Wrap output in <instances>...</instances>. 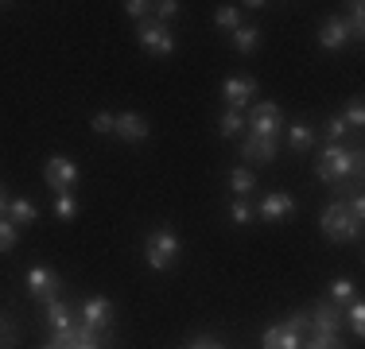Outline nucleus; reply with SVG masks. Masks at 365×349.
<instances>
[{
	"label": "nucleus",
	"instance_id": "1",
	"mask_svg": "<svg viewBox=\"0 0 365 349\" xmlns=\"http://www.w3.org/2000/svg\"><path fill=\"white\" fill-rule=\"evenodd\" d=\"M315 174L323 182H330V187H342L346 179H358L361 174V152L358 147H342V144H327L319 152Z\"/></svg>",
	"mask_w": 365,
	"mask_h": 349
},
{
	"label": "nucleus",
	"instance_id": "2",
	"mask_svg": "<svg viewBox=\"0 0 365 349\" xmlns=\"http://www.w3.org/2000/svg\"><path fill=\"white\" fill-rule=\"evenodd\" d=\"M179 233L175 229H155V233H148V241H144V260H148V268L152 272H171L175 268V260H179Z\"/></svg>",
	"mask_w": 365,
	"mask_h": 349
},
{
	"label": "nucleus",
	"instance_id": "3",
	"mask_svg": "<svg viewBox=\"0 0 365 349\" xmlns=\"http://www.w3.org/2000/svg\"><path fill=\"white\" fill-rule=\"evenodd\" d=\"M319 225H323V237L334 241V244H350V241L361 237V222L342 202H330L323 209V222H319Z\"/></svg>",
	"mask_w": 365,
	"mask_h": 349
},
{
	"label": "nucleus",
	"instance_id": "4",
	"mask_svg": "<svg viewBox=\"0 0 365 349\" xmlns=\"http://www.w3.org/2000/svg\"><path fill=\"white\" fill-rule=\"evenodd\" d=\"M245 128L260 140H276V132L284 128V109L276 101H257L245 117Z\"/></svg>",
	"mask_w": 365,
	"mask_h": 349
},
{
	"label": "nucleus",
	"instance_id": "5",
	"mask_svg": "<svg viewBox=\"0 0 365 349\" xmlns=\"http://www.w3.org/2000/svg\"><path fill=\"white\" fill-rule=\"evenodd\" d=\"M136 39H140V47L155 58H163V55L175 51V31H171L168 24H155V20H144L140 28H136Z\"/></svg>",
	"mask_w": 365,
	"mask_h": 349
},
{
	"label": "nucleus",
	"instance_id": "6",
	"mask_svg": "<svg viewBox=\"0 0 365 349\" xmlns=\"http://www.w3.org/2000/svg\"><path fill=\"white\" fill-rule=\"evenodd\" d=\"M43 182H47L55 194H71V187L78 182V163L66 160V155H51L43 163Z\"/></svg>",
	"mask_w": 365,
	"mask_h": 349
},
{
	"label": "nucleus",
	"instance_id": "7",
	"mask_svg": "<svg viewBox=\"0 0 365 349\" xmlns=\"http://www.w3.org/2000/svg\"><path fill=\"white\" fill-rule=\"evenodd\" d=\"M24 283H28V295H31V299L51 303V299H58V287H63V279H58L55 268H28Z\"/></svg>",
	"mask_w": 365,
	"mask_h": 349
},
{
	"label": "nucleus",
	"instance_id": "8",
	"mask_svg": "<svg viewBox=\"0 0 365 349\" xmlns=\"http://www.w3.org/2000/svg\"><path fill=\"white\" fill-rule=\"evenodd\" d=\"M307 326L311 334H342V307H334V303H315V307L307 311Z\"/></svg>",
	"mask_w": 365,
	"mask_h": 349
},
{
	"label": "nucleus",
	"instance_id": "9",
	"mask_svg": "<svg viewBox=\"0 0 365 349\" xmlns=\"http://www.w3.org/2000/svg\"><path fill=\"white\" fill-rule=\"evenodd\" d=\"M257 214H260L264 225H280L295 214V198L288 194V190H272V194H264V202H260Z\"/></svg>",
	"mask_w": 365,
	"mask_h": 349
},
{
	"label": "nucleus",
	"instance_id": "10",
	"mask_svg": "<svg viewBox=\"0 0 365 349\" xmlns=\"http://www.w3.org/2000/svg\"><path fill=\"white\" fill-rule=\"evenodd\" d=\"M113 318H117V311H113V303L106 299V295H90V299L82 303V322L90 330H113Z\"/></svg>",
	"mask_w": 365,
	"mask_h": 349
},
{
	"label": "nucleus",
	"instance_id": "11",
	"mask_svg": "<svg viewBox=\"0 0 365 349\" xmlns=\"http://www.w3.org/2000/svg\"><path fill=\"white\" fill-rule=\"evenodd\" d=\"M350 39H354L350 24H346L342 16H330V20H323V28H319V47L323 51H342Z\"/></svg>",
	"mask_w": 365,
	"mask_h": 349
},
{
	"label": "nucleus",
	"instance_id": "12",
	"mask_svg": "<svg viewBox=\"0 0 365 349\" xmlns=\"http://www.w3.org/2000/svg\"><path fill=\"white\" fill-rule=\"evenodd\" d=\"M253 98H257V82H253V78H230V82L222 85V101L230 105V109H237V113L245 109Z\"/></svg>",
	"mask_w": 365,
	"mask_h": 349
},
{
	"label": "nucleus",
	"instance_id": "13",
	"mask_svg": "<svg viewBox=\"0 0 365 349\" xmlns=\"http://www.w3.org/2000/svg\"><path fill=\"white\" fill-rule=\"evenodd\" d=\"M148 120L140 117V113H117V125H113V136L128 140V144H144L148 140Z\"/></svg>",
	"mask_w": 365,
	"mask_h": 349
},
{
	"label": "nucleus",
	"instance_id": "14",
	"mask_svg": "<svg viewBox=\"0 0 365 349\" xmlns=\"http://www.w3.org/2000/svg\"><path fill=\"white\" fill-rule=\"evenodd\" d=\"M260 345L264 349H303V334L284 322V326H268L264 338H260Z\"/></svg>",
	"mask_w": 365,
	"mask_h": 349
},
{
	"label": "nucleus",
	"instance_id": "15",
	"mask_svg": "<svg viewBox=\"0 0 365 349\" xmlns=\"http://www.w3.org/2000/svg\"><path fill=\"white\" fill-rule=\"evenodd\" d=\"M241 160H245V163H272L276 160V140L249 136L245 144H241Z\"/></svg>",
	"mask_w": 365,
	"mask_h": 349
},
{
	"label": "nucleus",
	"instance_id": "16",
	"mask_svg": "<svg viewBox=\"0 0 365 349\" xmlns=\"http://www.w3.org/2000/svg\"><path fill=\"white\" fill-rule=\"evenodd\" d=\"M288 147L292 152H311V147H315V128L307 125V120H292L288 125Z\"/></svg>",
	"mask_w": 365,
	"mask_h": 349
},
{
	"label": "nucleus",
	"instance_id": "17",
	"mask_svg": "<svg viewBox=\"0 0 365 349\" xmlns=\"http://www.w3.org/2000/svg\"><path fill=\"white\" fill-rule=\"evenodd\" d=\"M8 222L16 225V229H20V225H31L39 217V206L36 202H28V198H12V202H8Z\"/></svg>",
	"mask_w": 365,
	"mask_h": 349
},
{
	"label": "nucleus",
	"instance_id": "18",
	"mask_svg": "<svg viewBox=\"0 0 365 349\" xmlns=\"http://www.w3.org/2000/svg\"><path fill=\"white\" fill-rule=\"evenodd\" d=\"M43 307H47V322H51V330H71L74 326V311L66 307L63 299H51V303H43Z\"/></svg>",
	"mask_w": 365,
	"mask_h": 349
},
{
	"label": "nucleus",
	"instance_id": "19",
	"mask_svg": "<svg viewBox=\"0 0 365 349\" xmlns=\"http://www.w3.org/2000/svg\"><path fill=\"white\" fill-rule=\"evenodd\" d=\"M241 132H245V113H237V109H225L222 117H218V136L233 140V136H241Z\"/></svg>",
	"mask_w": 365,
	"mask_h": 349
},
{
	"label": "nucleus",
	"instance_id": "20",
	"mask_svg": "<svg viewBox=\"0 0 365 349\" xmlns=\"http://www.w3.org/2000/svg\"><path fill=\"white\" fill-rule=\"evenodd\" d=\"M230 190L237 198H249L257 190V174L249 171V167H233V174H230Z\"/></svg>",
	"mask_w": 365,
	"mask_h": 349
},
{
	"label": "nucleus",
	"instance_id": "21",
	"mask_svg": "<svg viewBox=\"0 0 365 349\" xmlns=\"http://www.w3.org/2000/svg\"><path fill=\"white\" fill-rule=\"evenodd\" d=\"M354 299H358V287H354V279H346V276L330 279V303H334V307L354 303Z\"/></svg>",
	"mask_w": 365,
	"mask_h": 349
},
{
	"label": "nucleus",
	"instance_id": "22",
	"mask_svg": "<svg viewBox=\"0 0 365 349\" xmlns=\"http://www.w3.org/2000/svg\"><path fill=\"white\" fill-rule=\"evenodd\" d=\"M214 28L237 31V28H241V4H222L218 12H214Z\"/></svg>",
	"mask_w": 365,
	"mask_h": 349
},
{
	"label": "nucleus",
	"instance_id": "23",
	"mask_svg": "<svg viewBox=\"0 0 365 349\" xmlns=\"http://www.w3.org/2000/svg\"><path fill=\"white\" fill-rule=\"evenodd\" d=\"M233 47H237L241 55H253V51L260 47V31L257 28H237L233 31Z\"/></svg>",
	"mask_w": 365,
	"mask_h": 349
},
{
	"label": "nucleus",
	"instance_id": "24",
	"mask_svg": "<svg viewBox=\"0 0 365 349\" xmlns=\"http://www.w3.org/2000/svg\"><path fill=\"white\" fill-rule=\"evenodd\" d=\"M303 349H346V345H342V334H311L303 338Z\"/></svg>",
	"mask_w": 365,
	"mask_h": 349
},
{
	"label": "nucleus",
	"instance_id": "25",
	"mask_svg": "<svg viewBox=\"0 0 365 349\" xmlns=\"http://www.w3.org/2000/svg\"><path fill=\"white\" fill-rule=\"evenodd\" d=\"M342 318H346V326H350L358 338L365 334V303H358V299H354V303H350V311H346Z\"/></svg>",
	"mask_w": 365,
	"mask_h": 349
},
{
	"label": "nucleus",
	"instance_id": "26",
	"mask_svg": "<svg viewBox=\"0 0 365 349\" xmlns=\"http://www.w3.org/2000/svg\"><path fill=\"white\" fill-rule=\"evenodd\" d=\"M55 217H58V222H74V217H78L74 194H55Z\"/></svg>",
	"mask_w": 365,
	"mask_h": 349
},
{
	"label": "nucleus",
	"instance_id": "27",
	"mask_svg": "<svg viewBox=\"0 0 365 349\" xmlns=\"http://www.w3.org/2000/svg\"><path fill=\"white\" fill-rule=\"evenodd\" d=\"M179 0H160V4H152V20L155 24H168V20H175L179 16Z\"/></svg>",
	"mask_w": 365,
	"mask_h": 349
},
{
	"label": "nucleus",
	"instance_id": "28",
	"mask_svg": "<svg viewBox=\"0 0 365 349\" xmlns=\"http://www.w3.org/2000/svg\"><path fill=\"white\" fill-rule=\"evenodd\" d=\"M230 217H233V225H249L253 222V206H249V198H233V206H230Z\"/></svg>",
	"mask_w": 365,
	"mask_h": 349
},
{
	"label": "nucleus",
	"instance_id": "29",
	"mask_svg": "<svg viewBox=\"0 0 365 349\" xmlns=\"http://www.w3.org/2000/svg\"><path fill=\"white\" fill-rule=\"evenodd\" d=\"M16 241H20V229H16L8 217H0V252H12Z\"/></svg>",
	"mask_w": 365,
	"mask_h": 349
},
{
	"label": "nucleus",
	"instance_id": "30",
	"mask_svg": "<svg viewBox=\"0 0 365 349\" xmlns=\"http://www.w3.org/2000/svg\"><path fill=\"white\" fill-rule=\"evenodd\" d=\"M342 120L350 125V132L365 125V105H361V98H354V101H350V109H346V117H342Z\"/></svg>",
	"mask_w": 365,
	"mask_h": 349
},
{
	"label": "nucleus",
	"instance_id": "31",
	"mask_svg": "<svg viewBox=\"0 0 365 349\" xmlns=\"http://www.w3.org/2000/svg\"><path fill=\"white\" fill-rule=\"evenodd\" d=\"M125 16H133V20H152V4L148 0H125Z\"/></svg>",
	"mask_w": 365,
	"mask_h": 349
},
{
	"label": "nucleus",
	"instance_id": "32",
	"mask_svg": "<svg viewBox=\"0 0 365 349\" xmlns=\"http://www.w3.org/2000/svg\"><path fill=\"white\" fill-rule=\"evenodd\" d=\"M113 125H117L113 113H93V117H90V128H93V132H101V136H113Z\"/></svg>",
	"mask_w": 365,
	"mask_h": 349
},
{
	"label": "nucleus",
	"instance_id": "33",
	"mask_svg": "<svg viewBox=\"0 0 365 349\" xmlns=\"http://www.w3.org/2000/svg\"><path fill=\"white\" fill-rule=\"evenodd\" d=\"M346 132H350V125H346L342 117H330V120H327V132H323V136L330 140V144H342V136H346Z\"/></svg>",
	"mask_w": 365,
	"mask_h": 349
},
{
	"label": "nucleus",
	"instance_id": "34",
	"mask_svg": "<svg viewBox=\"0 0 365 349\" xmlns=\"http://www.w3.org/2000/svg\"><path fill=\"white\" fill-rule=\"evenodd\" d=\"M350 35L354 39H361V31H365V4H350Z\"/></svg>",
	"mask_w": 365,
	"mask_h": 349
},
{
	"label": "nucleus",
	"instance_id": "35",
	"mask_svg": "<svg viewBox=\"0 0 365 349\" xmlns=\"http://www.w3.org/2000/svg\"><path fill=\"white\" fill-rule=\"evenodd\" d=\"M16 342H20V330H16L12 322H8V326L0 330V349H16Z\"/></svg>",
	"mask_w": 365,
	"mask_h": 349
},
{
	"label": "nucleus",
	"instance_id": "36",
	"mask_svg": "<svg viewBox=\"0 0 365 349\" xmlns=\"http://www.w3.org/2000/svg\"><path fill=\"white\" fill-rule=\"evenodd\" d=\"M187 349H225V345L218 342V338H206V334H202V338H195V342H190Z\"/></svg>",
	"mask_w": 365,
	"mask_h": 349
},
{
	"label": "nucleus",
	"instance_id": "37",
	"mask_svg": "<svg viewBox=\"0 0 365 349\" xmlns=\"http://www.w3.org/2000/svg\"><path fill=\"white\" fill-rule=\"evenodd\" d=\"M8 202H12V198H8V187H4V182H0V217L8 214Z\"/></svg>",
	"mask_w": 365,
	"mask_h": 349
},
{
	"label": "nucleus",
	"instance_id": "38",
	"mask_svg": "<svg viewBox=\"0 0 365 349\" xmlns=\"http://www.w3.org/2000/svg\"><path fill=\"white\" fill-rule=\"evenodd\" d=\"M78 349H101V342H86V345H78Z\"/></svg>",
	"mask_w": 365,
	"mask_h": 349
},
{
	"label": "nucleus",
	"instance_id": "39",
	"mask_svg": "<svg viewBox=\"0 0 365 349\" xmlns=\"http://www.w3.org/2000/svg\"><path fill=\"white\" fill-rule=\"evenodd\" d=\"M4 326H8V318H4V314H0V330H4Z\"/></svg>",
	"mask_w": 365,
	"mask_h": 349
},
{
	"label": "nucleus",
	"instance_id": "40",
	"mask_svg": "<svg viewBox=\"0 0 365 349\" xmlns=\"http://www.w3.org/2000/svg\"><path fill=\"white\" fill-rule=\"evenodd\" d=\"M0 8H8V4H0Z\"/></svg>",
	"mask_w": 365,
	"mask_h": 349
},
{
	"label": "nucleus",
	"instance_id": "41",
	"mask_svg": "<svg viewBox=\"0 0 365 349\" xmlns=\"http://www.w3.org/2000/svg\"><path fill=\"white\" fill-rule=\"evenodd\" d=\"M43 349H51V345H43Z\"/></svg>",
	"mask_w": 365,
	"mask_h": 349
}]
</instances>
